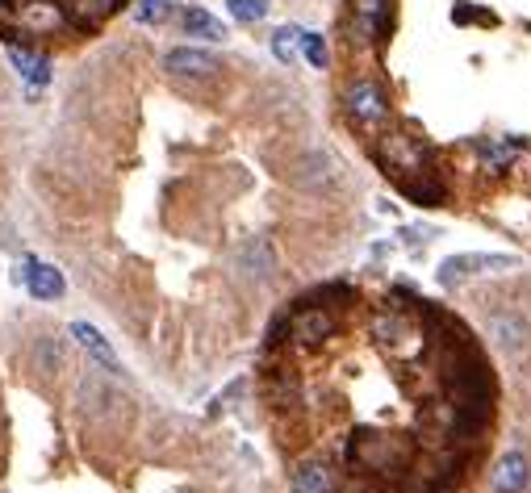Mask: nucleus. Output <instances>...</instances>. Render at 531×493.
<instances>
[{
    "mask_svg": "<svg viewBox=\"0 0 531 493\" xmlns=\"http://www.w3.org/2000/svg\"><path fill=\"white\" fill-rule=\"evenodd\" d=\"M26 289H30V297H38V301H59L63 293H67V280H63V272L59 268H51V264H38V260H26Z\"/></svg>",
    "mask_w": 531,
    "mask_h": 493,
    "instance_id": "8",
    "label": "nucleus"
},
{
    "mask_svg": "<svg viewBox=\"0 0 531 493\" xmlns=\"http://www.w3.org/2000/svg\"><path fill=\"white\" fill-rule=\"evenodd\" d=\"M226 9L239 26H260V21L268 17V9H272V0H226Z\"/></svg>",
    "mask_w": 531,
    "mask_h": 493,
    "instance_id": "18",
    "label": "nucleus"
},
{
    "mask_svg": "<svg viewBox=\"0 0 531 493\" xmlns=\"http://www.w3.org/2000/svg\"><path fill=\"white\" fill-rule=\"evenodd\" d=\"M502 268H519L515 255H486V251H465V255H448L440 264V285L456 289L465 280L481 276V272H502Z\"/></svg>",
    "mask_w": 531,
    "mask_h": 493,
    "instance_id": "3",
    "label": "nucleus"
},
{
    "mask_svg": "<svg viewBox=\"0 0 531 493\" xmlns=\"http://www.w3.org/2000/svg\"><path fill=\"white\" fill-rule=\"evenodd\" d=\"M164 5H172V0H164Z\"/></svg>",
    "mask_w": 531,
    "mask_h": 493,
    "instance_id": "25",
    "label": "nucleus"
},
{
    "mask_svg": "<svg viewBox=\"0 0 531 493\" xmlns=\"http://www.w3.org/2000/svg\"><path fill=\"white\" fill-rule=\"evenodd\" d=\"M172 17V5H164V0H143L138 5V21L143 26H159V21H168Z\"/></svg>",
    "mask_w": 531,
    "mask_h": 493,
    "instance_id": "23",
    "label": "nucleus"
},
{
    "mask_svg": "<svg viewBox=\"0 0 531 493\" xmlns=\"http://www.w3.org/2000/svg\"><path fill=\"white\" fill-rule=\"evenodd\" d=\"M72 335H76V343L88 351L92 360H97L105 372H113V377H122V360L113 356V347L105 343V335L97 331V326H88V322H72Z\"/></svg>",
    "mask_w": 531,
    "mask_h": 493,
    "instance_id": "9",
    "label": "nucleus"
},
{
    "mask_svg": "<svg viewBox=\"0 0 531 493\" xmlns=\"http://www.w3.org/2000/svg\"><path fill=\"white\" fill-rule=\"evenodd\" d=\"M180 30L193 38H205V42H226V34H230L210 9H197V5L180 13Z\"/></svg>",
    "mask_w": 531,
    "mask_h": 493,
    "instance_id": "13",
    "label": "nucleus"
},
{
    "mask_svg": "<svg viewBox=\"0 0 531 493\" xmlns=\"http://www.w3.org/2000/svg\"><path fill=\"white\" fill-rule=\"evenodd\" d=\"M331 331H335V318L322 310V305H306V310L293 314V335L302 343H318L322 335H331Z\"/></svg>",
    "mask_w": 531,
    "mask_h": 493,
    "instance_id": "12",
    "label": "nucleus"
},
{
    "mask_svg": "<svg viewBox=\"0 0 531 493\" xmlns=\"http://www.w3.org/2000/svg\"><path fill=\"white\" fill-rule=\"evenodd\" d=\"M477 151L486 155V163H494V168H502V163H511L523 147L515 143V138H486V143H477Z\"/></svg>",
    "mask_w": 531,
    "mask_h": 493,
    "instance_id": "19",
    "label": "nucleus"
},
{
    "mask_svg": "<svg viewBox=\"0 0 531 493\" xmlns=\"http://www.w3.org/2000/svg\"><path fill=\"white\" fill-rule=\"evenodd\" d=\"M17 21H21V30H30V34H59L67 26V13L55 0H21Z\"/></svg>",
    "mask_w": 531,
    "mask_h": 493,
    "instance_id": "6",
    "label": "nucleus"
},
{
    "mask_svg": "<svg viewBox=\"0 0 531 493\" xmlns=\"http://www.w3.org/2000/svg\"><path fill=\"white\" fill-rule=\"evenodd\" d=\"M293 493H331V473H327V464H302L293 473Z\"/></svg>",
    "mask_w": 531,
    "mask_h": 493,
    "instance_id": "17",
    "label": "nucleus"
},
{
    "mask_svg": "<svg viewBox=\"0 0 531 493\" xmlns=\"http://www.w3.org/2000/svg\"><path fill=\"white\" fill-rule=\"evenodd\" d=\"M9 59H13L17 76L26 80V84H34V88H46V84H51V59H46V55H38V51H26V46L9 42Z\"/></svg>",
    "mask_w": 531,
    "mask_h": 493,
    "instance_id": "11",
    "label": "nucleus"
},
{
    "mask_svg": "<svg viewBox=\"0 0 531 493\" xmlns=\"http://www.w3.org/2000/svg\"><path fill=\"white\" fill-rule=\"evenodd\" d=\"M352 21L360 42H381L394 21V0H352Z\"/></svg>",
    "mask_w": 531,
    "mask_h": 493,
    "instance_id": "5",
    "label": "nucleus"
},
{
    "mask_svg": "<svg viewBox=\"0 0 531 493\" xmlns=\"http://www.w3.org/2000/svg\"><path fill=\"white\" fill-rule=\"evenodd\" d=\"M164 67L172 76H214L222 63H218V55L197 51V46H176V51L164 55Z\"/></svg>",
    "mask_w": 531,
    "mask_h": 493,
    "instance_id": "7",
    "label": "nucleus"
},
{
    "mask_svg": "<svg viewBox=\"0 0 531 493\" xmlns=\"http://www.w3.org/2000/svg\"><path fill=\"white\" fill-rule=\"evenodd\" d=\"M118 5L122 0H76V21H88L92 26V21H105Z\"/></svg>",
    "mask_w": 531,
    "mask_h": 493,
    "instance_id": "21",
    "label": "nucleus"
},
{
    "mask_svg": "<svg viewBox=\"0 0 531 493\" xmlns=\"http://www.w3.org/2000/svg\"><path fill=\"white\" fill-rule=\"evenodd\" d=\"M297 46H302V55H306V63L310 67H327V42H322V34H310V30H302V38H297Z\"/></svg>",
    "mask_w": 531,
    "mask_h": 493,
    "instance_id": "22",
    "label": "nucleus"
},
{
    "mask_svg": "<svg viewBox=\"0 0 531 493\" xmlns=\"http://www.w3.org/2000/svg\"><path fill=\"white\" fill-rule=\"evenodd\" d=\"M239 260H243V268H247V272H256L260 280H268V276L276 272V251H272V243H268V239H251V243H243Z\"/></svg>",
    "mask_w": 531,
    "mask_h": 493,
    "instance_id": "15",
    "label": "nucleus"
},
{
    "mask_svg": "<svg viewBox=\"0 0 531 493\" xmlns=\"http://www.w3.org/2000/svg\"><path fill=\"white\" fill-rule=\"evenodd\" d=\"M527 481H531V468H527L523 452L498 456V464H494V493H523Z\"/></svg>",
    "mask_w": 531,
    "mask_h": 493,
    "instance_id": "10",
    "label": "nucleus"
},
{
    "mask_svg": "<svg viewBox=\"0 0 531 493\" xmlns=\"http://www.w3.org/2000/svg\"><path fill=\"white\" fill-rule=\"evenodd\" d=\"M348 456L364 468V473H402L410 464V443L385 439V435H360V439H352Z\"/></svg>",
    "mask_w": 531,
    "mask_h": 493,
    "instance_id": "1",
    "label": "nucleus"
},
{
    "mask_svg": "<svg viewBox=\"0 0 531 493\" xmlns=\"http://www.w3.org/2000/svg\"><path fill=\"white\" fill-rule=\"evenodd\" d=\"M297 180L306 184V189H327V184H335V163L327 155H306L302 163H297Z\"/></svg>",
    "mask_w": 531,
    "mask_h": 493,
    "instance_id": "16",
    "label": "nucleus"
},
{
    "mask_svg": "<svg viewBox=\"0 0 531 493\" xmlns=\"http://www.w3.org/2000/svg\"><path fill=\"white\" fill-rule=\"evenodd\" d=\"M343 109H348V117L364 130H377L389 122V97L377 80H356L348 88V97H343Z\"/></svg>",
    "mask_w": 531,
    "mask_h": 493,
    "instance_id": "2",
    "label": "nucleus"
},
{
    "mask_svg": "<svg viewBox=\"0 0 531 493\" xmlns=\"http://www.w3.org/2000/svg\"><path fill=\"white\" fill-rule=\"evenodd\" d=\"M490 335H494L498 347L519 351L523 339H527V322H523L519 314H494V318H490Z\"/></svg>",
    "mask_w": 531,
    "mask_h": 493,
    "instance_id": "14",
    "label": "nucleus"
},
{
    "mask_svg": "<svg viewBox=\"0 0 531 493\" xmlns=\"http://www.w3.org/2000/svg\"><path fill=\"white\" fill-rule=\"evenodd\" d=\"M377 155L385 163V172H394L398 180H414V176L427 172L423 168V147L414 143V138H406V134H385Z\"/></svg>",
    "mask_w": 531,
    "mask_h": 493,
    "instance_id": "4",
    "label": "nucleus"
},
{
    "mask_svg": "<svg viewBox=\"0 0 531 493\" xmlns=\"http://www.w3.org/2000/svg\"><path fill=\"white\" fill-rule=\"evenodd\" d=\"M297 38H302V26H281V30L272 34V55L281 59L285 67L297 59Z\"/></svg>",
    "mask_w": 531,
    "mask_h": 493,
    "instance_id": "20",
    "label": "nucleus"
},
{
    "mask_svg": "<svg viewBox=\"0 0 531 493\" xmlns=\"http://www.w3.org/2000/svg\"><path fill=\"white\" fill-rule=\"evenodd\" d=\"M34 360H38V368L51 372V368L59 364V343H55V339H42V343L34 347Z\"/></svg>",
    "mask_w": 531,
    "mask_h": 493,
    "instance_id": "24",
    "label": "nucleus"
}]
</instances>
